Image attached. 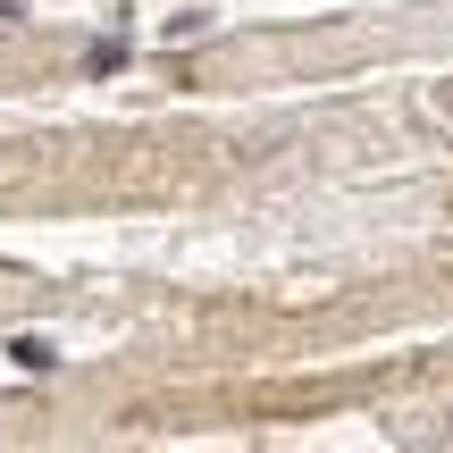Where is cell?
<instances>
[{
  "mask_svg": "<svg viewBox=\"0 0 453 453\" xmlns=\"http://www.w3.org/2000/svg\"><path fill=\"white\" fill-rule=\"evenodd\" d=\"M9 353H17V370H50V344H34V336H17Z\"/></svg>",
  "mask_w": 453,
  "mask_h": 453,
  "instance_id": "1",
  "label": "cell"
}]
</instances>
